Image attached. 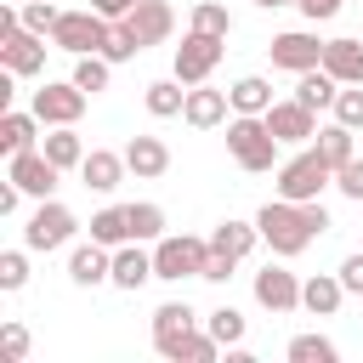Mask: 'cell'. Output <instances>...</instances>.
Masks as SVG:
<instances>
[{
	"label": "cell",
	"instance_id": "cell-31",
	"mask_svg": "<svg viewBox=\"0 0 363 363\" xmlns=\"http://www.w3.org/2000/svg\"><path fill=\"white\" fill-rule=\"evenodd\" d=\"M210 244H216V250H227V255H238V261H244V255H250V250H255V244H261V227H255V221H233V216H227V221H221V227H216V233H210Z\"/></svg>",
	"mask_w": 363,
	"mask_h": 363
},
{
	"label": "cell",
	"instance_id": "cell-37",
	"mask_svg": "<svg viewBox=\"0 0 363 363\" xmlns=\"http://www.w3.org/2000/svg\"><path fill=\"white\" fill-rule=\"evenodd\" d=\"M28 255H34L28 244H23V250H0V289H6V295H17V289L28 284Z\"/></svg>",
	"mask_w": 363,
	"mask_h": 363
},
{
	"label": "cell",
	"instance_id": "cell-38",
	"mask_svg": "<svg viewBox=\"0 0 363 363\" xmlns=\"http://www.w3.org/2000/svg\"><path fill=\"white\" fill-rule=\"evenodd\" d=\"M187 28H204V34H233V17H227V6H216V0H199L193 6V17H187Z\"/></svg>",
	"mask_w": 363,
	"mask_h": 363
},
{
	"label": "cell",
	"instance_id": "cell-7",
	"mask_svg": "<svg viewBox=\"0 0 363 363\" xmlns=\"http://www.w3.org/2000/svg\"><path fill=\"white\" fill-rule=\"evenodd\" d=\"M108 34H113V23L85 6V11H62V17H57L51 45L68 51V57H85V51H108Z\"/></svg>",
	"mask_w": 363,
	"mask_h": 363
},
{
	"label": "cell",
	"instance_id": "cell-46",
	"mask_svg": "<svg viewBox=\"0 0 363 363\" xmlns=\"http://www.w3.org/2000/svg\"><path fill=\"white\" fill-rule=\"evenodd\" d=\"M261 11H278V6H301V0H255Z\"/></svg>",
	"mask_w": 363,
	"mask_h": 363
},
{
	"label": "cell",
	"instance_id": "cell-35",
	"mask_svg": "<svg viewBox=\"0 0 363 363\" xmlns=\"http://www.w3.org/2000/svg\"><path fill=\"white\" fill-rule=\"evenodd\" d=\"M57 17H62V6H57V0H28V6H17V23H23V28H34V34H45V40H51Z\"/></svg>",
	"mask_w": 363,
	"mask_h": 363
},
{
	"label": "cell",
	"instance_id": "cell-5",
	"mask_svg": "<svg viewBox=\"0 0 363 363\" xmlns=\"http://www.w3.org/2000/svg\"><path fill=\"white\" fill-rule=\"evenodd\" d=\"M74 233H79V216H74L68 204H57V199H40L34 216L23 221V244H28L34 255H51V250L74 244Z\"/></svg>",
	"mask_w": 363,
	"mask_h": 363
},
{
	"label": "cell",
	"instance_id": "cell-23",
	"mask_svg": "<svg viewBox=\"0 0 363 363\" xmlns=\"http://www.w3.org/2000/svg\"><path fill=\"white\" fill-rule=\"evenodd\" d=\"M40 153H45L57 170H79V164H85V142H79V130H74V125H45Z\"/></svg>",
	"mask_w": 363,
	"mask_h": 363
},
{
	"label": "cell",
	"instance_id": "cell-34",
	"mask_svg": "<svg viewBox=\"0 0 363 363\" xmlns=\"http://www.w3.org/2000/svg\"><path fill=\"white\" fill-rule=\"evenodd\" d=\"M335 357H340V352H335V340H329V335H318V329L289 340V363H335Z\"/></svg>",
	"mask_w": 363,
	"mask_h": 363
},
{
	"label": "cell",
	"instance_id": "cell-12",
	"mask_svg": "<svg viewBox=\"0 0 363 363\" xmlns=\"http://www.w3.org/2000/svg\"><path fill=\"white\" fill-rule=\"evenodd\" d=\"M250 289H255V306H267V312H278V318L301 306V278H295L289 267H278V261H267Z\"/></svg>",
	"mask_w": 363,
	"mask_h": 363
},
{
	"label": "cell",
	"instance_id": "cell-27",
	"mask_svg": "<svg viewBox=\"0 0 363 363\" xmlns=\"http://www.w3.org/2000/svg\"><path fill=\"white\" fill-rule=\"evenodd\" d=\"M142 102H147L153 119H176V113L187 108V85H182L176 74H170V79H153V85L142 91Z\"/></svg>",
	"mask_w": 363,
	"mask_h": 363
},
{
	"label": "cell",
	"instance_id": "cell-41",
	"mask_svg": "<svg viewBox=\"0 0 363 363\" xmlns=\"http://www.w3.org/2000/svg\"><path fill=\"white\" fill-rule=\"evenodd\" d=\"M233 267H238V255H227V250H216V244H210V255H204V272H199V278H204V284H227V278H233Z\"/></svg>",
	"mask_w": 363,
	"mask_h": 363
},
{
	"label": "cell",
	"instance_id": "cell-40",
	"mask_svg": "<svg viewBox=\"0 0 363 363\" xmlns=\"http://www.w3.org/2000/svg\"><path fill=\"white\" fill-rule=\"evenodd\" d=\"M0 357H6V363H23V357H28V329H23L17 318L0 323Z\"/></svg>",
	"mask_w": 363,
	"mask_h": 363
},
{
	"label": "cell",
	"instance_id": "cell-43",
	"mask_svg": "<svg viewBox=\"0 0 363 363\" xmlns=\"http://www.w3.org/2000/svg\"><path fill=\"white\" fill-rule=\"evenodd\" d=\"M335 272H340V284H346V295H363V250H357V255H346V261H340Z\"/></svg>",
	"mask_w": 363,
	"mask_h": 363
},
{
	"label": "cell",
	"instance_id": "cell-13",
	"mask_svg": "<svg viewBox=\"0 0 363 363\" xmlns=\"http://www.w3.org/2000/svg\"><path fill=\"white\" fill-rule=\"evenodd\" d=\"M6 176H11V182L28 193V199H51L62 170H57V164H51L40 147H28V153H11V159H6Z\"/></svg>",
	"mask_w": 363,
	"mask_h": 363
},
{
	"label": "cell",
	"instance_id": "cell-32",
	"mask_svg": "<svg viewBox=\"0 0 363 363\" xmlns=\"http://www.w3.org/2000/svg\"><path fill=\"white\" fill-rule=\"evenodd\" d=\"M204 329H210V335H216V340L233 352V346H244V329H250V323H244V312H238L233 301H221V306L204 318Z\"/></svg>",
	"mask_w": 363,
	"mask_h": 363
},
{
	"label": "cell",
	"instance_id": "cell-8",
	"mask_svg": "<svg viewBox=\"0 0 363 363\" xmlns=\"http://www.w3.org/2000/svg\"><path fill=\"white\" fill-rule=\"evenodd\" d=\"M221 51H227V40H221V34L187 28V34H182V45H176V57H170V74H176L182 85H204V79L216 74Z\"/></svg>",
	"mask_w": 363,
	"mask_h": 363
},
{
	"label": "cell",
	"instance_id": "cell-16",
	"mask_svg": "<svg viewBox=\"0 0 363 363\" xmlns=\"http://www.w3.org/2000/svg\"><path fill=\"white\" fill-rule=\"evenodd\" d=\"M227 113H233V96H227V91H216V85H187L182 119H187L193 130H216V125H227Z\"/></svg>",
	"mask_w": 363,
	"mask_h": 363
},
{
	"label": "cell",
	"instance_id": "cell-26",
	"mask_svg": "<svg viewBox=\"0 0 363 363\" xmlns=\"http://www.w3.org/2000/svg\"><path fill=\"white\" fill-rule=\"evenodd\" d=\"M312 147H318V159L329 164V170H340L346 159H357V147H352V125H318V136H312Z\"/></svg>",
	"mask_w": 363,
	"mask_h": 363
},
{
	"label": "cell",
	"instance_id": "cell-30",
	"mask_svg": "<svg viewBox=\"0 0 363 363\" xmlns=\"http://www.w3.org/2000/svg\"><path fill=\"white\" fill-rule=\"evenodd\" d=\"M91 238H96V244H108V250L130 244V210H125V204L96 210V216H91Z\"/></svg>",
	"mask_w": 363,
	"mask_h": 363
},
{
	"label": "cell",
	"instance_id": "cell-20",
	"mask_svg": "<svg viewBox=\"0 0 363 363\" xmlns=\"http://www.w3.org/2000/svg\"><path fill=\"white\" fill-rule=\"evenodd\" d=\"M340 301H346L340 272H312V278H301V312H312V318H335Z\"/></svg>",
	"mask_w": 363,
	"mask_h": 363
},
{
	"label": "cell",
	"instance_id": "cell-36",
	"mask_svg": "<svg viewBox=\"0 0 363 363\" xmlns=\"http://www.w3.org/2000/svg\"><path fill=\"white\" fill-rule=\"evenodd\" d=\"M142 51H147V45H142V40H136V28L119 17V23H113V34H108V51H102V57L119 68V62H130V57H142Z\"/></svg>",
	"mask_w": 363,
	"mask_h": 363
},
{
	"label": "cell",
	"instance_id": "cell-22",
	"mask_svg": "<svg viewBox=\"0 0 363 363\" xmlns=\"http://www.w3.org/2000/svg\"><path fill=\"white\" fill-rule=\"evenodd\" d=\"M40 130H45V125H40L34 108H28V113H23V108H6V113H0V153L11 159V153L40 147Z\"/></svg>",
	"mask_w": 363,
	"mask_h": 363
},
{
	"label": "cell",
	"instance_id": "cell-15",
	"mask_svg": "<svg viewBox=\"0 0 363 363\" xmlns=\"http://www.w3.org/2000/svg\"><path fill=\"white\" fill-rule=\"evenodd\" d=\"M68 278H74L79 289L108 284V278H113V250H108V244H96V238L74 244V250H68Z\"/></svg>",
	"mask_w": 363,
	"mask_h": 363
},
{
	"label": "cell",
	"instance_id": "cell-2",
	"mask_svg": "<svg viewBox=\"0 0 363 363\" xmlns=\"http://www.w3.org/2000/svg\"><path fill=\"white\" fill-rule=\"evenodd\" d=\"M278 147H284V142L267 130L261 113H233V119H227V153H233L238 170H250V176L272 170V164H278Z\"/></svg>",
	"mask_w": 363,
	"mask_h": 363
},
{
	"label": "cell",
	"instance_id": "cell-33",
	"mask_svg": "<svg viewBox=\"0 0 363 363\" xmlns=\"http://www.w3.org/2000/svg\"><path fill=\"white\" fill-rule=\"evenodd\" d=\"M125 210H130V238H142V244H159L164 238V210L159 204L142 199V204H125Z\"/></svg>",
	"mask_w": 363,
	"mask_h": 363
},
{
	"label": "cell",
	"instance_id": "cell-25",
	"mask_svg": "<svg viewBox=\"0 0 363 363\" xmlns=\"http://www.w3.org/2000/svg\"><path fill=\"white\" fill-rule=\"evenodd\" d=\"M295 96H301L312 113H323V108H335V96H340V79H335L329 68H306V74H295Z\"/></svg>",
	"mask_w": 363,
	"mask_h": 363
},
{
	"label": "cell",
	"instance_id": "cell-24",
	"mask_svg": "<svg viewBox=\"0 0 363 363\" xmlns=\"http://www.w3.org/2000/svg\"><path fill=\"white\" fill-rule=\"evenodd\" d=\"M323 68L340 85H363V40H323Z\"/></svg>",
	"mask_w": 363,
	"mask_h": 363
},
{
	"label": "cell",
	"instance_id": "cell-14",
	"mask_svg": "<svg viewBox=\"0 0 363 363\" xmlns=\"http://www.w3.org/2000/svg\"><path fill=\"white\" fill-rule=\"evenodd\" d=\"M193 329H199V312H193L187 301H164V306L153 312V352H159V357H176V346H182Z\"/></svg>",
	"mask_w": 363,
	"mask_h": 363
},
{
	"label": "cell",
	"instance_id": "cell-10",
	"mask_svg": "<svg viewBox=\"0 0 363 363\" xmlns=\"http://www.w3.org/2000/svg\"><path fill=\"white\" fill-rule=\"evenodd\" d=\"M272 68L284 74H306V68H323V40L312 28H289V34H272Z\"/></svg>",
	"mask_w": 363,
	"mask_h": 363
},
{
	"label": "cell",
	"instance_id": "cell-11",
	"mask_svg": "<svg viewBox=\"0 0 363 363\" xmlns=\"http://www.w3.org/2000/svg\"><path fill=\"white\" fill-rule=\"evenodd\" d=\"M261 119H267V130H272L284 147H301V142H312V136H318V113H312L301 96H289V102H272Z\"/></svg>",
	"mask_w": 363,
	"mask_h": 363
},
{
	"label": "cell",
	"instance_id": "cell-42",
	"mask_svg": "<svg viewBox=\"0 0 363 363\" xmlns=\"http://www.w3.org/2000/svg\"><path fill=\"white\" fill-rule=\"evenodd\" d=\"M335 187H340L352 204H363V159H346V164L335 170Z\"/></svg>",
	"mask_w": 363,
	"mask_h": 363
},
{
	"label": "cell",
	"instance_id": "cell-19",
	"mask_svg": "<svg viewBox=\"0 0 363 363\" xmlns=\"http://www.w3.org/2000/svg\"><path fill=\"white\" fill-rule=\"evenodd\" d=\"M125 176H130V164H125V153H113V147H91L85 164H79V182H85L91 193H113Z\"/></svg>",
	"mask_w": 363,
	"mask_h": 363
},
{
	"label": "cell",
	"instance_id": "cell-3",
	"mask_svg": "<svg viewBox=\"0 0 363 363\" xmlns=\"http://www.w3.org/2000/svg\"><path fill=\"white\" fill-rule=\"evenodd\" d=\"M0 68H11L17 79H28V74H45V34L23 28L11 6L0 11Z\"/></svg>",
	"mask_w": 363,
	"mask_h": 363
},
{
	"label": "cell",
	"instance_id": "cell-45",
	"mask_svg": "<svg viewBox=\"0 0 363 363\" xmlns=\"http://www.w3.org/2000/svg\"><path fill=\"white\" fill-rule=\"evenodd\" d=\"M91 11H102L108 23H119V17H130V11H136V0H91Z\"/></svg>",
	"mask_w": 363,
	"mask_h": 363
},
{
	"label": "cell",
	"instance_id": "cell-29",
	"mask_svg": "<svg viewBox=\"0 0 363 363\" xmlns=\"http://www.w3.org/2000/svg\"><path fill=\"white\" fill-rule=\"evenodd\" d=\"M227 96H233V113H267V108H272V85H267L261 74L233 79V85H227Z\"/></svg>",
	"mask_w": 363,
	"mask_h": 363
},
{
	"label": "cell",
	"instance_id": "cell-17",
	"mask_svg": "<svg viewBox=\"0 0 363 363\" xmlns=\"http://www.w3.org/2000/svg\"><path fill=\"white\" fill-rule=\"evenodd\" d=\"M153 278V250H142V238H130V244H119L113 250V289H125V295H136L142 284Z\"/></svg>",
	"mask_w": 363,
	"mask_h": 363
},
{
	"label": "cell",
	"instance_id": "cell-18",
	"mask_svg": "<svg viewBox=\"0 0 363 363\" xmlns=\"http://www.w3.org/2000/svg\"><path fill=\"white\" fill-rule=\"evenodd\" d=\"M125 164H130L136 182H159V176L170 170V147H164V136H130V142H125Z\"/></svg>",
	"mask_w": 363,
	"mask_h": 363
},
{
	"label": "cell",
	"instance_id": "cell-28",
	"mask_svg": "<svg viewBox=\"0 0 363 363\" xmlns=\"http://www.w3.org/2000/svg\"><path fill=\"white\" fill-rule=\"evenodd\" d=\"M85 96H102L108 91V79H113V62L102 57V51H85V57H74V74H68Z\"/></svg>",
	"mask_w": 363,
	"mask_h": 363
},
{
	"label": "cell",
	"instance_id": "cell-6",
	"mask_svg": "<svg viewBox=\"0 0 363 363\" xmlns=\"http://www.w3.org/2000/svg\"><path fill=\"white\" fill-rule=\"evenodd\" d=\"M204 255H210V238H193V233H164V238L153 244V278H164V284L199 278V272H204Z\"/></svg>",
	"mask_w": 363,
	"mask_h": 363
},
{
	"label": "cell",
	"instance_id": "cell-1",
	"mask_svg": "<svg viewBox=\"0 0 363 363\" xmlns=\"http://www.w3.org/2000/svg\"><path fill=\"white\" fill-rule=\"evenodd\" d=\"M255 227H261V244H272V255H278V261H289V255H301L312 238H323L335 221H329L323 199H312V204L267 199V204L255 210Z\"/></svg>",
	"mask_w": 363,
	"mask_h": 363
},
{
	"label": "cell",
	"instance_id": "cell-4",
	"mask_svg": "<svg viewBox=\"0 0 363 363\" xmlns=\"http://www.w3.org/2000/svg\"><path fill=\"white\" fill-rule=\"evenodd\" d=\"M278 199H295V204H312V199H323V187H335V170L318 159V147H301L295 159H284L278 164Z\"/></svg>",
	"mask_w": 363,
	"mask_h": 363
},
{
	"label": "cell",
	"instance_id": "cell-9",
	"mask_svg": "<svg viewBox=\"0 0 363 363\" xmlns=\"http://www.w3.org/2000/svg\"><path fill=\"white\" fill-rule=\"evenodd\" d=\"M85 102H91V96H85L74 79H45V85L34 91V113H40V125H79Z\"/></svg>",
	"mask_w": 363,
	"mask_h": 363
},
{
	"label": "cell",
	"instance_id": "cell-44",
	"mask_svg": "<svg viewBox=\"0 0 363 363\" xmlns=\"http://www.w3.org/2000/svg\"><path fill=\"white\" fill-rule=\"evenodd\" d=\"M340 6H346V0H301V17H306V23H329Z\"/></svg>",
	"mask_w": 363,
	"mask_h": 363
},
{
	"label": "cell",
	"instance_id": "cell-21",
	"mask_svg": "<svg viewBox=\"0 0 363 363\" xmlns=\"http://www.w3.org/2000/svg\"><path fill=\"white\" fill-rule=\"evenodd\" d=\"M125 23L136 28L142 45H164V40L176 34V11H170V0H136V11H130Z\"/></svg>",
	"mask_w": 363,
	"mask_h": 363
},
{
	"label": "cell",
	"instance_id": "cell-39",
	"mask_svg": "<svg viewBox=\"0 0 363 363\" xmlns=\"http://www.w3.org/2000/svg\"><path fill=\"white\" fill-rule=\"evenodd\" d=\"M340 125H352V130H363V85H340V96H335V108H329Z\"/></svg>",
	"mask_w": 363,
	"mask_h": 363
}]
</instances>
